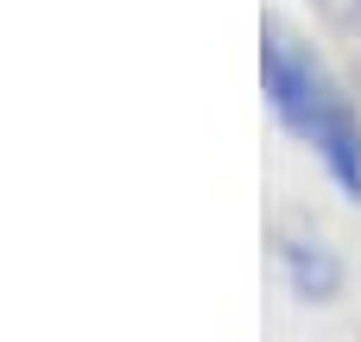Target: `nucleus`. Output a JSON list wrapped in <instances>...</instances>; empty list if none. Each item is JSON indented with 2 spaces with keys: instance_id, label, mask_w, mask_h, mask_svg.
I'll return each mask as SVG.
<instances>
[{
  "instance_id": "obj_1",
  "label": "nucleus",
  "mask_w": 361,
  "mask_h": 342,
  "mask_svg": "<svg viewBox=\"0 0 361 342\" xmlns=\"http://www.w3.org/2000/svg\"><path fill=\"white\" fill-rule=\"evenodd\" d=\"M260 76H267L273 114L330 165V178H336L349 197H361V121H355V108H349V95L330 83V70H324L286 25H267Z\"/></svg>"
},
{
  "instance_id": "obj_2",
  "label": "nucleus",
  "mask_w": 361,
  "mask_h": 342,
  "mask_svg": "<svg viewBox=\"0 0 361 342\" xmlns=\"http://www.w3.org/2000/svg\"><path fill=\"white\" fill-rule=\"evenodd\" d=\"M279 267H286V286H292L305 305H330V298L343 292V260H336L324 241L286 235V241H279Z\"/></svg>"
}]
</instances>
